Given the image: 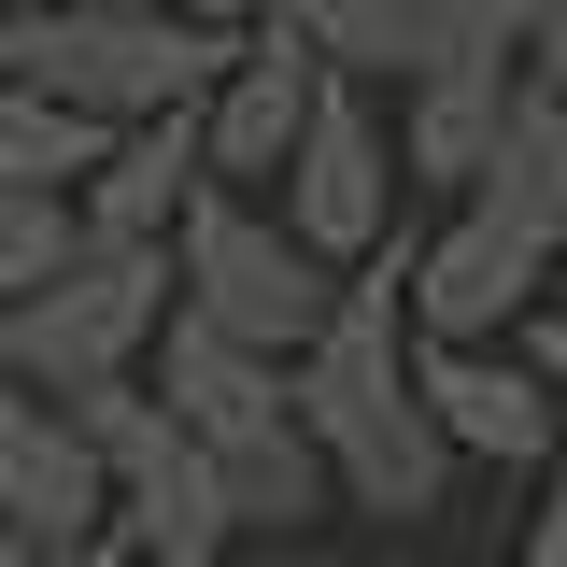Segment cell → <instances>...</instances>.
Returning <instances> with one entry per match:
<instances>
[{"instance_id":"obj_7","label":"cell","mask_w":567,"mask_h":567,"mask_svg":"<svg viewBox=\"0 0 567 567\" xmlns=\"http://www.w3.org/2000/svg\"><path fill=\"white\" fill-rule=\"evenodd\" d=\"M412 398H425V425H440L454 468H539V454L567 440L554 383H539L511 341H425L412 327Z\"/></svg>"},{"instance_id":"obj_8","label":"cell","mask_w":567,"mask_h":567,"mask_svg":"<svg viewBox=\"0 0 567 567\" xmlns=\"http://www.w3.org/2000/svg\"><path fill=\"white\" fill-rule=\"evenodd\" d=\"M100 539V440L71 425V398L0 369V554H58Z\"/></svg>"},{"instance_id":"obj_11","label":"cell","mask_w":567,"mask_h":567,"mask_svg":"<svg viewBox=\"0 0 567 567\" xmlns=\"http://www.w3.org/2000/svg\"><path fill=\"white\" fill-rule=\"evenodd\" d=\"M100 156V114H71V100H43L29 71H0V185H43V199H71V171Z\"/></svg>"},{"instance_id":"obj_9","label":"cell","mask_w":567,"mask_h":567,"mask_svg":"<svg viewBox=\"0 0 567 567\" xmlns=\"http://www.w3.org/2000/svg\"><path fill=\"white\" fill-rule=\"evenodd\" d=\"M511 85H525V58H511V43H454V58L398 71V114H383V128H398V185H412V199H454V185L496 156Z\"/></svg>"},{"instance_id":"obj_4","label":"cell","mask_w":567,"mask_h":567,"mask_svg":"<svg viewBox=\"0 0 567 567\" xmlns=\"http://www.w3.org/2000/svg\"><path fill=\"white\" fill-rule=\"evenodd\" d=\"M156 312H171V241H71L58 270L0 312V369L43 383V398L114 383V369H142Z\"/></svg>"},{"instance_id":"obj_12","label":"cell","mask_w":567,"mask_h":567,"mask_svg":"<svg viewBox=\"0 0 567 567\" xmlns=\"http://www.w3.org/2000/svg\"><path fill=\"white\" fill-rule=\"evenodd\" d=\"M525 483H539V511H525V539H511V567H567V440L539 454V468H525Z\"/></svg>"},{"instance_id":"obj_6","label":"cell","mask_w":567,"mask_h":567,"mask_svg":"<svg viewBox=\"0 0 567 567\" xmlns=\"http://www.w3.org/2000/svg\"><path fill=\"white\" fill-rule=\"evenodd\" d=\"M312 85H327V58H312L284 14H241V43H227L213 85H199V185L270 199L284 142H298V114H312Z\"/></svg>"},{"instance_id":"obj_16","label":"cell","mask_w":567,"mask_h":567,"mask_svg":"<svg viewBox=\"0 0 567 567\" xmlns=\"http://www.w3.org/2000/svg\"><path fill=\"white\" fill-rule=\"evenodd\" d=\"M100 567H199V554H114V539H100Z\"/></svg>"},{"instance_id":"obj_15","label":"cell","mask_w":567,"mask_h":567,"mask_svg":"<svg viewBox=\"0 0 567 567\" xmlns=\"http://www.w3.org/2000/svg\"><path fill=\"white\" fill-rule=\"evenodd\" d=\"M171 14H199V29H241V14H256V0H171Z\"/></svg>"},{"instance_id":"obj_3","label":"cell","mask_w":567,"mask_h":567,"mask_svg":"<svg viewBox=\"0 0 567 567\" xmlns=\"http://www.w3.org/2000/svg\"><path fill=\"white\" fill-rule=\"evenodd\" d=\"M171 298H185L199 327H227V341H256V354H298L312 327H327L341 270H327V256H312L270 199L199 185V199L171 213Z\"/></svg>"},{"instance_id":"obj_14","label":"cell","mask_w":567,"mask_h":567,"mask_svg":"<svg viewBox=\"0 0 567 567\" xmlns=\"http://www.w3.org/2000/svg\"><path fill=\"white\" fill-rule=\"evenodd\" d=\"M525 85H539V100H567V0H539V14H525Z\"/></svg>"},{"instance_id":"obj_10","label":"cell","mask_w":567,"mask_h":567,"mask_svg":"<svg viewBox=\"0 0 567 567\" xmlns=\"http://www.w3.org/2000/svg\"><path fill=\"white\" fill-rule=\"evenodd\" d=\"M185 199H199V100L100 128V156L71 171V227H85V241H171Z\"/></svg>"},{"instance_id":"obj_13","label":"cell","mask_w":567,"mask_h":567,"mask_svg":"<svg viewBox=\"0 0 567 567\" xmlns=\"http://www.w3.org/2000/svg\"><path fill=\"white\" fill-rule=\"evenodd\" d=\"M511 354L554 383V425H567V298H525V312H511Z\"/></svg>"},{"instance_id":"obj_17","label":"cell","mask_w":567,"mask_h":567,"mask_svg":"<svg viewBox=\"0 0 567 567\" xmlns=\"http://www.w3.org/2000/svg\"><path fill=\"white\" fill-rule=\"evenodd\" d=\"M0 71H14V14H0Z\"/></svg>"},{"instance_id":"obj_1","label":"cell","mask_w":567,"mask_h":567,"mask_svg":"<svg viewBox=\"0 0 567 567\" xmlns=\"http://www.w3.org/2000/svg\"><path fill=\"white\" fill-rule=\"evenodd\" d=\"M398 241H412V227H398ZM398 241L354 256L341 298H327V327L284 354V412H298V440L327 454V496L369 511V525H425V511L454 496V454H440V425H425V398H412Z\"/></svg>"},{"instance_id":"obj_2","label":"cell","mask_w":567,"mask_h":567,"mask_svg":"<svg viewBox=\"0 0 567 567\" xmlns=\"http://www.w3.org/2000/svg\"><path fill=\"white\" fill-rule=\"evenodd\" d=\"M227 43H241V29H199V14H171V0H43V14H14V71H29L43 100H71V114H100V128L199 100Z\"/></svg>"},{"instance_id":"obj_18","label":"cell","mask_w":567,"mask_h":567,"mask_svg":"<svg viewBox=\"0 0 567 567\" xmlns=\"http://www.w3.org/2000/svg\"><path fill=\"white\" fill-rule=\"evenodd\" d=\"M554 298H567V241H554Z\"/></svg>"},{"instance_id":"obj_5","label":"cell","mask_w":567,"mask_h":567,"mask_svg":"<svg viewBox=\"0 0 567 567\" xmlns=\"http://www.w3.org/2000/svg\"><path fill=\"white\" fill-rule=\"evenodd\" d=\"M270 213L312 241V256H327V270L383 256V241L412 227L398 128H383V85H354V71H327V85H312V114H298V142H284V171H270Z\"/></svg>"},{"instance_id":"obj_19","label":"cell","mask_w":567,"mask_h":567,"mask_svg":"<svg viewBox=\"0 0 567 567\" xmlns=\"http://www.w3.org/2000/svg\"><path fill=\"white\" fill-rule=\"evenodd\" d=\"M0 14H43V0H0Z\"/></svg>"}]
</instances>
